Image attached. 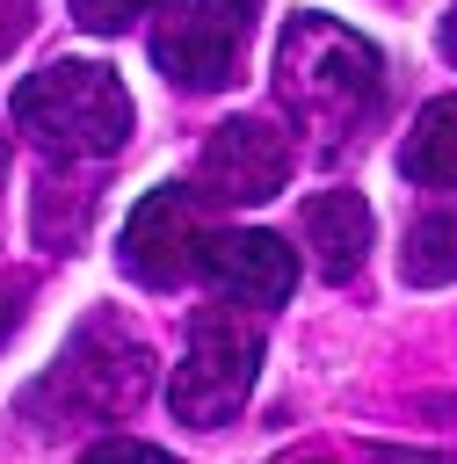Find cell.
<instances>
[{
    "instance_id": "obj_11",
    "label": "cell",
    "mask_w": 457,
    "mask_h": 464,
    "mask_svg": "<svg viewBox=\"0 0 457 464\" xmlns=\"http://www.w3.org/2000/svg\"><path fill=\"white\" fill-rule=\"evenodd\" d=\"M399 268L406 283H457V210H428L406 225V246H399Z\"/></svg>"
},
{
    "instance_id": "obj_1",
    "label": "cell",
    "mask_w": 457,
    "mask_h": 464,
    "mask_svg": "<svg viewBox=\"0 0 457 464\" xmlns=\"http://www.w3.org/2000/svg\"><path fill=\"white\" fill-rule=\"evenodd\" d=\"M384 94V58L370 51V36H355L334 14H290L276 36V102L319 130V138H348Z\"/></svg>"
},
{
    "instance_id": "obj_16",
    "label": "cell",
    "mask_w": 457,
    "mask_h": 464,
    "mask_svg": "<svg viewBox=\"0 0 457 464\" xmlns=\"http://www.w3.org/2000/svg\"><path fill=\"white\" fill-rule=\"evenodd\" d=\"M442 51H450V58H457V14H450V29H442Z\"/></svg>"
},
{
    "instance_id": "obj_15",
    "label": "cell",
    "mask_w": 457,
    "mask_h": 464,
    "mask_svg": "<svg viewBox=\"0 0 457 464\" xmlns=\"http://www.w3.org/2000/svg\"><path fill=\"white\" fill-rule=\"evenodd\" d=\"M94 457H131V464H160V450H152V442H123V435L94 442Z\"/></svg>"
},
{
    "instance_id": "obj_8",
    "label": "cell",
    "mask_w": 457,
    "mask_h": 464,
    "mask_svg": "<svg viewBox=\"0 0 457 464\" xmlns=\"http://www.w3.org/2000/svg\"><path fill=\"white\" fill-rule=\"evenodd\" d=\"M196 268H203V283L218 297H239L254 312H268V304H283L297 290V254L276 232H203Z\"/></svg>"
},
{
    "instance_id": "obj_6",
    "label": "cell",
    "mask_w": 457,
    "mask_h": 464,
    "mask_svg": "<svg viewBox=\"0 0 457 464\" xmlns=\"http://www.w3.org/2000/svg\"><path fill=\"white\" fill-rule=\"evenodd\" d=\"M196 254H203V210L189 188H152L131 203L123 218V239H116V261L131 283H152V290H174L196 276Z\"/></svg>"
},
{
    "instance_id": "obj_10",
    "label": "cell",
    "mask_w": 457,
    "mask_h": 464,
    "mask_svg": "<svg viewBox=\"0 0 457 464\" xmlns=\"http://www.w3.org/2000/svg\"><path fill=\"white\" fill-rule=\"evenodd\" d=\"M399 167L421 181V188H457V94L428 102L399 145Z\"/></svg>"
},
{
    "instance_id": "obj_5",
    "label": "cell",
    "mask_w": 457,
    "mask_h": 464,
    "mask_svg": "<svg viewBox=\"0 0 457 464\" xmlns=\"http://www.w3.org/2000/svg\"><path fill=\"white\" fill-rule=\"evenodd\" d=\"M138 392H145V348H138L123 326H109V319L80 326V341H73V348L51 362V377H44V399H65L73 420L123 413Z\"/></svg>"
},
{
    "instance_id": "obj_2",
    "label": "cell",
    "mask_w": 457,
    "mask_h": 464,
    "mask_svg": "<svg viewBox=\"0 0 457 464\" xmlns=\"http://www.w3.org/2000/svg\"><path fill=\"white\" fill-rule=\"evenodd\" d=\"M15 130L51 160H109L131 138V94L94 58H58L15 87Z\"/></svg>"
},
{
    "instance_id": "obj_17",
    "label": "cell",
    "mask_w": 457,
    "mask_h": 464,
    "mask_svg": "<svg viewBox=\"0 0 457 464\" xmlns=\"http://www.w3.org/2000/svg\"><path fill=\"white\" fill-rule=\"evenodd\" d=\"M0 167H7V145H0Z\"/></svg>"
},
{
    "instance_id": "obj_14",
    "label": "cell",
    "mask_w": 457,
    "mask_h": 464,
    "mask_svg": "<svg viewBox=\"0 0 457 464\" xmlns=\"http://www.w3.org/2000/svg\"><path fill=\"white\" fill-rule=\"evenodd\" d=\"M29 14H36V0H0V58L29 36Z\"/></svg>"
},
{
    "instance_id": "obj_7",
    "label": "cell",
    "mask_w": 457,
    "mask_h": 464,
    "mask_svg": "<svg viewBox=\"0 0 457 464\" xmlns=\"http://www.w3.org/2000/svg\"><path fill=\"white\" fill-rule=\"evenodd\" d=\"M196 181L218 203H268L290 181V138L268 116H232L203 138L196 152Z\"/></svg>"
},
{
    "instance_id": "obj_12",
    "label": "cell",
    "mask_w": 457,
    "mask_h": 464,
    "mask_svg": "<svg viewBox=\"0 0 457 464\" xmlns=\"http://www.w3.org/2000/svg\"><path fill=\"white\" fill-rule=\"evenodd\" d=\"M145 7H152V0H73V22H80V29H102V36H116V29H131Z\"/></svg>"
},
{
    "instance_id": "obj_3",
    "label": "cell",
    "mask_w": 457,
    "mask_h": 464,
    "mask_svg": "<svg viewBox=\"0 0 457 464\" xmlns=\"http://www.w3.org/2000/svg\"><path fill=\"white\" fill-rule=\"evenodd\" d=\"M254 377H261V319H254V304L247 312H239V297L210 304V312H196L189 348H181V362L167 377V413L181 428H225L254 399Z\"/></svg>"
},
{
    "instance_id": "obj_9",
    "label": "cell",
    "mask_w": 457,
    "mask_h": 464,
    "mask_svg": "<svg viewBox=\"0 0 457 464\" xmlns=\"http://www.w3.org/2000/svg\"><path fill=\"white\" fill-rule=\"evenodd\" d=\"M297 225H305V246H312V261H319L326 283H348V276L370 261V203H363L355 188L312 196Z\"/></svg>"
},
{
    "instance_id": "obj_4",
    "label": "cell",
    "mask_w": 457,
    "mask_h": 464,
    "mask_svg": "<svg viewBox=\"0 0 457 464\" xmlns=\"http://www.w3.org/2000/svg\"><path fill=\"white\" fill-rule=\"evenodd\" d=\"M254 44V0H167L152 22V65L174 87H232Z\"/></svg>"
},
{
    "instance_id": "obj_13",
    "label": "cell",
    "mask_w": 457,
    "mask_h": 464,
    "mask_svg": "<svg viewBox=\"0 0 457 464\" xmlns=\"http://www.w3.org/2000/svg\"><path fill=\"white\" fill-rule=\"evenodd\" d=\"M22 297H29V283H22V276H0V348H7V334L22 326V312H29Z\"/></svg>"
}]
</instances>
